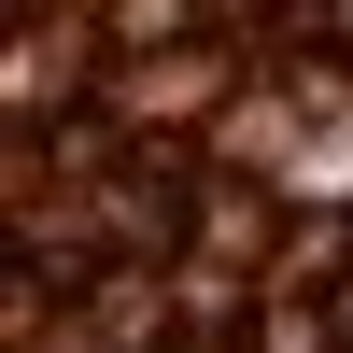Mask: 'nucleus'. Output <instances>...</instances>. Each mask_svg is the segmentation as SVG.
Masks as SVG:
<instances>
[{
  "label": "nucleus",
  "instance_id": "f257e3e1",
  "mask_svg": "<svg viewBox=\"0 0 353 353\" xmlns=\"http://www.w3.org/2000/svg\"><path fill=\"white\" fill-rule=\"evenodd\" d=\"M325 43H339V57H353V0H339V14H325Z\"/></svg>",
  "mask_w": 353,
  "mask_h": 353
},
{
  "label": "nucleus",
  "instance_id": "f03ea898",
  "mask_svg": "<svg viewBox=\"0 0 353 353\" xmlns=\"http://www.w3.org/2000/svg\"><path fill=\"white\" fill-rule=\"evenodd\" d=\"M184 353H241V339H184Z\"/></svg>",
  "mask_w": 353,
  "mask_h": 353
},
{
  "label": "nucleus",
  "instance_id": "7ed1b4c3",
  "mask_svg": "<svg viewBox=\"0 0 353 353\" xmlns=\"http://www.w3.org/2000/svg\"><path fill=\"white\" fill-rule=\"evenodd\" d=\"M0 43H14V0H0Z\"/></svg>",
  "mask_w": 353,
  "mask_h": 353
},
{
  "label": "nucleus",
  "instance_id": "20e7f679",
  "mask_svg": "<svg viewBox=\"0 0 353 353\" xmlns=\"http://www.w3.org/2000/svg\"><path fill=\"white\" fill-rule=\"evenodd\" d=\"M339 339H353V311H339Z\"/></svg>",
  "mask_w": 353,
  "mask_h": 353
}]
</instances>
